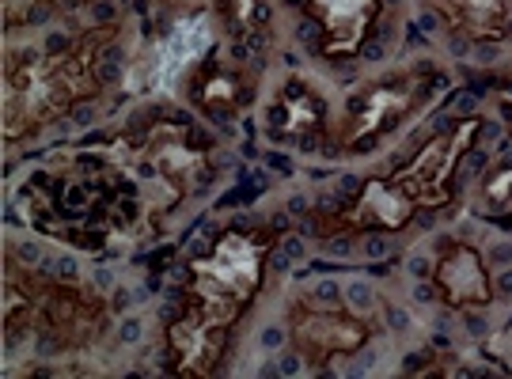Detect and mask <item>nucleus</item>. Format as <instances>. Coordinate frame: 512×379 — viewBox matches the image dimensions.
<instances>
[{
  "instance_id": "nucleus-1",
  "label": "nucleus",
  "mask_w": 512,
  "mask_h": 379,
  "mask_svg": "<svg viewBox=\"0 0 512 379\" xmlns=\"http://www.w3.org/2000/svg\"><path fill=\"white\" fill-rule=\"evenodd\" d=\"M482 126L486 122L478 114L456 118L452 126L433 133L403 167L387 171L380 179H368L349 205L330 209V213H315L311 228L319 232V239L361 232H403L418 220V213L448 209L456 198L459 163L475 148Z\"/></svg>"
},
{
  "instance_id": "nucleus-2",
  "label": "nucleus",
  "mask_w": 512,
  "mask_h": 379,
  "mask_svg": "<svg viewBox=\"0 0 512 379\" xmlns=\"http://www.w3.org/2000/svg\"><path fill=\"white\" fill-rule=\"evenodd\" d=\"M118 27H95L61 50H19L4 61V145H19L103 91V57Z\"/></svg>"
},
{
  "instance_id": "nucleus-3",
  "label": "nucleus",
  "mask_w": 512,
  "mask_h": 379,
  "mask_svg": "<svg viewBox=\"0 0 512 379\" xmlns=\"http://www.w3.org/2000/svg\"><path fill=\"white\" fill-rule=\"evenodd\" d=\"M274 247L277 235L270 232H239V228L224 232L202 258L190 262L186 292L247 315V307L255 304L266 285V266Z\"/></svg>"
},
{
  "instance_id": "nucleus-4",
  "label": "nucleus",
  "mask_w": 512,
  "mask_h": 379,
  "mask_svg": "<svg viewBox=\"0 0 512 379\" xmlns=\"http://www.w3.org/2000/svg\"><path fill=\"white\" fill-rule=\"evenodd\" d=\"M440 73L429 65H410L399 73H387L361 88L349 103L346 118L338 126V152H365L391 129H399L414 110L437 91Z\"/></svg>"
},
{
  "instance_id": "nucleus-5",
  "label": "nucleus",
  "mask_w": 512,
  "mask_h": 379,
  "mask_svg": "<svg viewBox=\"0 0 512 379\" xmlns=\"http://www.w3.org/2000/svg\"><path fill=\"white\" fill-rule=\"evenodd\" d=\"M239 311L186 292L183 311L167 326V368L175 376H213L239 326Z\"/></svg>"
},
{
  "instance_id": "nucleus-6",
  "label": "nucleus",
  "mask_w": 512,
  "mask_h": 379,
  "mask_svg": "<svg viewBox=\"0 0 512 379\" xmlns=\"http://www.w3.org/2000/svg\"><path fill=\"white\" fill-rule=\"evenodd\" d=\"M27 289H31V330L54 342L57 349H84L95 338H103L107 326V304L84 289H69L57 281H42L35 273H27Z\"/></svg>"
},
{
  "instance_id": "nucleus-7",
  "label": "nucleus",
  "mask_w": 512,
  "mask_h": 379,
  "mask_svg": "<svg viewBox=\"0 0 512 379\" xmlns=\"http://www.w3.org/2000/svg\"><path fill=\"white\" fill-rule=\"evenodd\" d=\"M289 342H293L296 357L319 372L327 364L361 353L372 342V326L353 311L311 307L304 300H296L289 307Z\"/></svg>"
},
{
  "instance_id": "nucleus-8",
  "label": "nucleus",
  "mask_w": 512,
  "mask_h": 379,
  "mask_svg": "<svg viewBox=\"0 0 512 379\" xmlns=\"http://www.w3.org/2000/svg\"><path fill=\"white\" fill-rule=\"evenodd\" d=\"M141 145H145V163L156 171V179L167 186L171 201L194 194L209 179V171H213L209 145H198L183 126H171V122L156 126Z\"/></svg>"
},
{
  "instance_id": "nucleus-9",
  "label": "nucleus",
  "mask_w": 512,
  "mask_h": 379,
  "mask_svg": "<svg viewBox=\"0 0 512 379\" xmlns=\"http://www.w3.org/2000/svg\"><path fill=\"white\" fill-rule=\"evenodd\" d=\"M308 16L319 27V50L323 57H357L372 38L384 0H304Z\"/></svg>"
},
{
  "instance_id": "nucleus-10",
  "label": "nucleus",
  "mask_w": 512,
  "mask_h": 379,
  "mask_svg": "<svg viewBox=\"0 0 512 379\" xmlns=\"http://www.w3.org/2000/svg\"><path fill=\"white\" fill-rule=\"evenodd\" d=\"M433 289L448 307L471 311V307H490L494 304V277L490 266L475 243H448L437 254L433 266Z\"/></svg>"
},
{
  "instance_id": "nucleus-11",
  "label": "nucleus",
  "mask_w": 512,
  "mask_h": 379,
  "mask_svg": "<svg viewBox=\"0 0 512 379\" xmlns=\"http://www.w3.org/2000/svg\"><path fill=\"white\" fill-rule=\"evenodd\" d=\"M327 133V99L308 80H285L270 107V137L289 148H315Z\"/></svg>"
},
{
  "instance_id": "nucleus-12",
  "label": "nucleus",
  "mask_w": 512,
  "mask_h": 379,
  "mask_svg": "<svg viewBox=\"0 0 512 379\" xmlns=\"http://www.w3.org/2000/svg\"><path fill=\"white\" fill-rule=\"evenodd\" d=\"M429 12L467 42H505L512 35V0H429Z\"/></svg>"
},
{
  "instance_id": "nucleus-13",
  "label": "nucleus",
  "mask_w": 512,
  "mask_h": 379,
  "mask_svg": "<svg viewBox=\"0 0 512 379\" xmlns=\"http://www.w3.org/2000/svg\"><path fill=\"white\" fill-rule=\"evenodd\" d=\"M209 42H213L209 19L205 16L183 19V23L160 42V50H156V73H152L156 88H171L186 69H194L205 57V50H209Z\"/></svg>"
},
{
  "instance_id": "nucleus-14",
  "label": "nucleus",
  "mask_w": 512,
  "mask_h": 379,
  "mask_svg": "<svg viewBox=\"0 0 512 379\" xmlns=\"http://www.w3.org/2000/svg\"><path fill=\"white\" fill-rule=\"evenodd\" d=\"M190 84H194V103L209 110V114H224V118L239 114V110L247 107V99H251L247 76H239L228 65H213V61L202 65Z\"/></svg>"
},
{
  "instance_id": "nucleus-15",
  "label": "nucleus",
  "mask_w": 512,
  "mask_h": 379,
  "mask_svg": "<svg viewBox=\"0 0 512 379\" xmlns=\"http://www.w3.org/2000/svg\"><path fill=\"white\" fill-rule=\"evenodd\" d=\"M61 0H4V27H27L35 16L54 12Z\"/></svg>"
},
{
  "instance_id": "nucleus-16",
  "label": "nucleus",
  "mask_w": 512,
  "mask_h": 379,
  "mask_svg": "<svg viewBox=\"0 0 512 379\" xmlns=\"http://www.w3.org/2000/svg\"><path fill=\"white\" fill-rule=\"evenodd\" d=\"M482 201H486V209L512 205V167H497V171L486 175V182H482Z\"/></svg>"
},
{
  "instance_id": "nucleus-17",
  "label": "nucleus",
  "mask_w": 512,
  "mask_h": 379,
  "mask_svg": "<svg viewBox=\"0 0 512 379\" xmlns=\"http://www.w3.org/2000/svg\"><path fill=\"white\" fill-rule=\"evenodd\" d=\"M224 16H228V27L232 31H251L258 16V0H224Z\"/></svg>"
}]
</instances>
